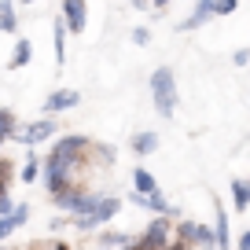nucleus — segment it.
Here are the masks:
<instances>
[{"mask_svg": "<svg viewBox=\"0 0 250 250\" xmlns=\"http://www.w3.org/2000/svg\"><path fill=\"white\" fill-rule=\"evenodd\" d=\"M85 15H88V8L81 4V0H66V4H62V19H66V22H62V30L81 33V30H85Z\"/></svg>", "mask_w": 250, "mask_h": 250, "instance_id": "obj_6", "label": "nucleus"}, {"mask_svg": "<svg viewBox=\"0 0 250 250\" xmlns=\"http://www.w3.org/2000/svg\"><path fill=\"white\" fill-rule=\"evenodd\" d=\"M85 136H62V144H55V151L48 155L44 166V188L52 195H66L70 191V177H74V158L85 151Z\"/></svg>", "mask_w": 250, "mask_h": 250, "instance_id": "obj_1", "label": "nucleus"}, {"mask_svg": "<svg viewBox=\"0 0 250 250\" xmlns=\"http://www.w3.org/2000/svg\"><path fill=\"white\" fill-rule=\"evenodd\" d=\"M15 221H11V217H0V239H4V235H11V232H15Z\"/></svg>", "mask_w": 250, "mask_h": 250, "instance_id": "obj_20", "label": "nucleus"}, {"mask_svg": "<svg viewBox=\"0 0 250 250\" xmlns=\"http://www.w3.org/2000/svg\"><path fill=\"white\" fill-rule=\"evenodd\" d=\"M11 133H15V122H11V114H8V110H0V144L8 140Z\"/></svg>", "mask_w": 250, "mask_h": 250, "instance_id": "obj_17", "label": "nucleus"}, {"mask_svg": "<svg viewBox=\"0 0 250 250\" xmlns=\"http://www.w3.org/2000/svg\"><path fill=\"white\" fill-rule=\"evenodd\" d=\"M239 250H250V232H243V235H239Z\"/></svg>", "mask_w": 250, "mask_h": 250, "instance_id": "obj_23", "label": "nucleus"}, {"mask_svg": "<svg viewBox=\"0 0 250 250\" xmlns=\"http://www.w3.org/2000/svg\"><path fill=\"white\" fill-rule=\"evenodd\" d=\"M151 100H155V110L162 118H173V110H177V85H173L169 66H158L151 74Z\"/></svg>", "mask_w": 250, "mask_h": 250, "instance_id": "obj_2", "label": "nucleus"}, {"mask_svg": "<svg viewBox=\"0 0 250 250\" xmlns=\"http://www.w3.org/2000/svg\"><path fill=\"white\" fill-rule=\"evenodd\" d=\"M70 107H78V92H70V88L52 92V96H48V103H44L48 114H55V110H70Z\"/></svg>", "mask_w": 250, "mask_h": 250, "instance_id": "obj_8", "label": "nucleus"}, {"mask_svg": "<svg viewBox=\"0 0 250 250\" xmlns=\"http://www.w3.org/2000/svg\"><path fill=\"white\" fill-rule=\"evenodd\" d=\"M52 133H55V122H52V118H41V122H33L30 129L22 133V144H30V147H33V144H44Z\"/></svg>", "mask_w": 250, "mask_h": 250, "instance_id": "obj_7", "label": "nucleus"}, {"mask_svg": "<svg viewBox=\"0 0 250 250\" xmlns=\"http://www.w3.org/2000/svg\"><path fill=\"white\" fill-rule=\"evenodd\" d=\"M235 4H213V15H232Z\"/></svg>", "mask_w": 250, "mask_h": 250, "instance_id": "obj_21", "label": "nucleus"}, {"mask_svg": "<svg viewBox=\"0 0 250 250\" xmlns=\"http://www.w3.org/2000/svg\"><path fill=\"white\" fill-rule=\"evenodd\" d=\"M30 52H33L30 41H19V44H15V55H11V66H26V62H30Z\"/></svg>", "mask_w": 250, "mask_h": 250, "instance_id": "obj_13", "label": "nucleus"}, {"mask_svg": "<svg viewBox=\"0 0 250 250\" xmlns=\"http://www.w3.org/2000/svg\"><path fill=\"white\" fill-rule=\"evenodd\" d=\"M11 213H15V203L8 195H0V217H11Z\"/></svg>", "mask_w": 250, "mask_h": 250, "instance_id": "obj_19", "label": "nucleus"}, {"mask_svg": "<svg viewBox=\"0 0 250 250\" xmlns=\"http://www.w3.org/2000/svg\"><path fill=\"white\" fill-rule=\"evenodd\" d=\"M155 147H158V136L155 133H136L133 136V151H136V155H151Z\"/></svg>", "mask_w": 250, "mask_h": 250, "instance_id": "obj_11", "label": "nucleus"}, {"mask_svg": "<svg viewBox=\"0 0 250 250\" xmlns=\"http://www.w3.org/2000/svg\"><path fill=\"white\" fill-rule=\"evenodd\" d=\"M166 247H169V225H166L162 217L147 225V232L140 235V243H133V250H166Z\"/></svg>", "mask_w": 250, "mask_h": 250, "instance_id": "obj_3", "label": "nucleus"}, {"mask_svg": "<svg viewBox=\"0 0 250 250\" xmlns=\"http://www.w3.org/2000/svg\"><path fill=\"white\" fill-rule=\"evenodd\" d=\"M144 206H151L155 213H173V206H169V203L162 199V191H151V195L144 199Z\"/></svg>", "mask_w": 250, "mask_h": 250, "instance_id": "obj_14", "label": "nucleus"}, {"mask_svg": "<svg viewBox=\"0 0 250 250\" xmlns=\"http://www.w3.org/2000/svg\"><path fill=\"white\" fill-rule=\"evenodd\" d=\"M232 199H235V210H247V206H250V188H247V180H235V184H232Z\"/></svg>", "mask_w": 250, "mask_h": 250, "instance_id": "obj_12", "label": "nucleus"}, {"mask_svg": "<svg viewBox=\"0 0 250 250\" xmlns=\"http://www.w3.org/2000/svg\"><path fill=\"white\" fill-rule=\"evenodd\" d=\"M55 59L66 62V30L62 26H55Z\"/></svg>", "mask_w": 250, "mask_h": 250, "instance_id": "obj_16", "label": "nucleus"}, {"mask_svg": "<svg viewBox=\"0 0 250 250\" xmlns=\"http://www.w3.org/2000/svg\"><path fill=\"white\" fill-rule=\"evenodd\" d=\"M133 184H136V195H140V199H147L151 191H158V188H155V180H151V173H147V169H133Z\"/></svg>", "mask_w": 250, "mask_h": 250, "instance_id": "obj_10", "label": "nucleus"}, {"mask_svg": "<svg viewBox=\"0 0 250 250\" xmlns=\"http://www.w3.org/2000/svg\"><path fill=\"white\" fill-rule=\"evenodd\" d=\"M0 30L15 33V8H11V4H0Z\"/></svg>", "mask_w": 250, "mask_h": 250, "instance_id": "obj_15", "label": "nucleus"}, {"mask_svg": "<svg viewBox=\"0 0 250 250\" xmlns=\"http://www.w3.org/2000/svg\"><path fill=\"white\" fill-rule=\"evenodd\" d=\"M180 239L195 243V247H203V250L213 247V232H210V228H203V225H195V221H184V225H180Z\"/></svg>", "mask_w": 250, "mask_h": 250, "instance_id": "obj_5", "label": "nucleus"}, {"mask_svg": "<svg viewBox=\"0 0 250 250\" xmlns=\"http://www.w3.org/2000/svg\"><path fill=\"white\" fill-rule=\"evenodd\" d=\"M22 180H26V184H30V180H37V158H33V155H30V162L22 166Z\"/></svg>", "mask_w": 250, "mask_h": 250, "instance_id": "obj_18", "label": "nucleus"}, {"mask_svg": "<svg viewBox=\"0 0 250 250\" xmlns=\"http://www.w3.org/2000/svg\"><path fill=\"white\" fill-rule=\"evenodd\" d=\"M26 217H30V210H26V206H19V210H15V213H11V221H15V225H22V221H26Z\"/></svg>", "mask_w": 250, "mask_h": 250, "instance_id": "obj_22", "label": "nucleus"}, {"mask_svg": "<svg viewBox=\"0 0 250 250\" xmlns=\"http://www.w3.org/2000/svg\"><path fill=\"white\" fill-rule=\"evenodd\" d=\"M118 210H122V203H118V199H100V206H96V210L88 213V217H78L74 225H78L81 232H88V228H100V225H107V221L114 217Z\"/></svg>", "mask_w": 250, "mask_h": 250, "instance_id": "obj_4", "label": "nucleus"}, {"mask_svg": "<svg viewBox=\"0 0 250 250\" xmlns=\"http://www.w3.org/2000/svg\"><path fill=\"white\" fill-rule=\"evenodd\" d=\"M213 232V247H221V250H228V213L217 206V225L210 228Z\"/></svg>", "mask_w": 250, "mask_h": 250, "instance_id": "obj_9", "label": "nucleus"}]
</instances>
